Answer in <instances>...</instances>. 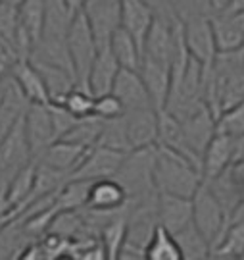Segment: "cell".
Wrapping results in <instances>:
<instances>
[{"label": "cell", "instance_id": "obj_1", "mask_svg": "<svg viewBox=\"0 0 244 260\" xmlns=\"http://www.w3.org/2000/svg\"><path fill=\"white\" fill-rule=\"evenodd\" d=\"M154 179L160 193H171L188 199H192L204 183L202 170L190 158L164 145H158Z\"/></svg>", "mask_w": 244, "mask_h": 260}, {"label": "cell", "instance_id": "obj_2", "mask_svg": "<svg viewBox=\"0 0 244 260\" xmlns=\"http://www.w3.org/2000/svg\"><path fill=\"white\" fill-rule=\"evenodd\" d=\"M156 152H158V145L133 149L125 156L119 172L113 176L125 187L129 201L133 203H141V201L160 195L156 187V179H154Z\"/></svg>", "mask_w": 244, "mask_h": 260}, {"label": "cell", "instance_id": "obj_3", "mask_svg": "<svg viewBox=\"0 0 244 260\" xmlns=\"http://www.w3.org/2000/svg\"><path fill=\"white\" fill-rule=\"evenodd\" d=\"M67 48H69L71 64H73V72L77 77V87L89 89V74H91L96 56L100 52V45L94 37V31L87 16L83 14V10L77 12L75 19L71 23L69 35H67Z\"/></svg>", "mask_w": 244, "mask_h": 260}, {"label": "cell", "instance_id": "obj_4", "mask_svg": "<svg viewBox=\"0 0 244 260\" xmlns=\"http://www.w3.org/2000/svg\"><path fill=\"white\" fill-rule=\"evenodd\" d=\"M192 205H194V223H196V228L208 239L210 247H214L221 239V235L225 233L227 225L231 223L225 208L221 206V203L217 201V197L212 193V189L206 183H202L200 189L194 193Z\"/></svg>", "mask_w": 244, "mask_h": 260}, {"label": "cell", "instance_id": "obj_5", "mask_svg": "<svg viewBox=\"0 0 244 260\" xmlns=\"http://www.w3.org/2000/svg\"><path fill=\"white\" fill-rule=\"evenodd\" d=\"M19 16V60H29L43 37L47 19V0H23L18 6Z\"/></svg>", "mask_w": 244, "mask_h": 260}, {"label": "cell", "instance_id": "obj_6", "mask_svg": "<svg viewBox=\"0 0 244 260\" xmlns=\"http://www.w3.org/2000/svg\"><path fill=\"white\" fill-rule=\"evenodd\" d=\"M33 150L29 145L27 131H25V112L21 114V118L16 121L14 129L8 133V137L2 141L0 145V172L10 181V177L16 172H19L23 166H27L29 162H33Z\"/></svg>", "mask_w": 244, "mask_h": 260}, {"label": "cell", "instance_id": "obj_7", "mask_svg": "<svg viewBox=\"0 0 244 260\" xmlns=\"http://www.w3.org/2000/svg\"><path fill=\"white\" fill-rule=\"evenodd\" d=\"M100 48L110 45L112 35L121 27V0H87L83 6Z\"/></svg>", "mask_w": 244, "mask_h": 260}, {"label": "cell", "instance_id": "obj_8", "mask_svg": "<svg viewBox=\"0 0 244 260\" xmlns=\"http://www.w3.org/2000/svg\"><path fill=\"white\" fill-rule=\"evenodd\" d=\"M181 121H183V135H185L188 150L202 166V156L217 133V118L208 106H202L192 116Z\"/></svg>", "mask_w": 244, "mask_h": 260}, {"label": "cell", "instance_id": "obj_9", "mask_svg": "<svg viewBox=\"0 0 244 260\" xmlns=\"http://www.w3.org/2000/svg\"><path fill=\"white\" fill-rule=\"evenodd\" d=\"M183 31H185V43L188 47V52L200 60L204 66H210L217 56L216 33H214V23L210 16H198L183 21Z\"/></svg>", "mask_w": 244, "mask_h": 260}, {"label": "cell", "instance_id": "obj_10", "mask_svg": "<svg viewBox=\"0 0 244 260\" xmlns=\"http://www.w3.org/2000/svg\"><path fill=\"white\" fill-rule=\"evenodd\" d=\"M129 152H123V150L108 149L102 145H94L89 149L85 160L81 162V166L73 172L71 177L77 179H102V177H113L119 168H121L123 160Z\"/></svg>", "mask_w": 244, "mask_h": 260}, {"label": "cell", "instance_id": "obj_11", "mask_svg": "<svg viewBox=\"0 0 244 260\" xmlns=\"http://www.w3.org/2000/svg\"><path fill=\"white\" fill-rule=\"evenodd\" d=\"M25 131H27V139L31 150H33V156L37 160L54 141H58L48 104H29L27 110H25Z\"/></svg>", "mask_w": 244, "mask_h": 260}, {"label": "cell", "instance_id": "obj_12", "mask_svg": "<svg viewBox=\"0 0 244 260\" xmlns=\"http://www.w3.org/2000/svg\"><path fill=\"white\" fill-rule=\"evenodd\" d=\"M133 149L158 145V108H133L123 114Z\"/></svg>", "mask_w": 244, "mask_h": 260}, {"label": "cell", "instance_id": "obj_13", "mask_svg": "<svg viewBox=\"0 0 244 260\" xmlns=\"http://www.w3.org/2000/svg\"><path fill=\"white\" fill-rule=\"evenodd\" d=\"M156 10L146 0H121V27L127 29L139 43L144 54V43L152 23L156 19Z\"/></svg>", "mask_w": 244, "mask_h": 260}, {"label": "cell", "instance_id": "obj_14", "mask_svg": "<svg viewBox=\"0 0 244 260\" xmlns=\"http://www.w3.org/2000/svg\"><path fill=\"white\" fill-rule=\"evenodd\" d=\"M119 101L123 103L125 110H133V108H150L154 106L150 99V93L146 89V85L142 81V75L139 70H127L121 68L117 79L113 83L112 91ZM156 108V106H154Z\"/></svg>", "mask_w": 244, "mask_h": 260}, {"label": "cell", "instance_id": "obj_15", "mask_svg": "<svg viewBox=\"0 0 244 260\" xmlns=\"http://www.w3.org/2000/svg\"><path fill=\"white\" fill-rule=\"evenodd\" d=\"M139 72H141L142 81H144L148 93H150L154 106L158 110L166 108L169 99V91H171V79H173L171 64L154 60V58H148V56H142V64Z\"/></svg>", "mask_w": 244, "mask_h": 260}, {"label": "cell", "instance_id": "obj_16", "mask_svg": "<svg viewBox=\"0 0 244 260\" xmlns=\"http://www.w3.org/2000/svg\"><path fill=\"white\" fill-rule=\"evenodd\" d=\"M89 149L91 147H83V145L73 143V141L58 139L37 158V162L47 164V166L54 168L58 172H66L69 176H73V172L81 166Z\"/></svg>", "mask_w": 244, "mask_h": 260}, {"label": "cell", "instance_id": "obj_17", "mask_svg": "<svg viewBox=\"0 0 244 260\" xmlns=\"http://www.w3.org/2000/svg\"><path fill=\"white\" fill-rule=\"evenodd\" d=\"M233 152H235V137L227 131L217 129L216 137L208 145L206 152L202 156L204 181H210L219 174H223L233 162Z\"/></svg>", "mask_w": 244, "mask_h": 260}, {"label": "cell", "instance_id": "obj_18", "mask_svg": "<svg viewBox=\"0 0 244 260\" xmlns=\"http://www.w3.org/2000/svg\"><path fill=\"white\" fill-rule=\"evenodd\" d=\"M158 214L160 223L168 228L171 233L181 232L188 223L194 222V205L188 197L171 195V193H160L158 197Z\"/></svg>", "mask_w": 244, "mask_h": 260}, {"label": "cell", "instance_id": "obj_19", "mask_svg": "<svg viewBox=\"0 0 244 260\" xmlns=\"http://www.w3.org/2000/svg\"><path fill=\"white\" fill-rule=\"evenodd\" d=\"M119 70H121V66L115 60L110 45L100 48V52H98L93 68H91V74H89V89H91V93L94 96H102V94L112 93Z\"/></svg>", "mask_w": 244, "mask_h": 260}, {"label": "cell", "instance_id": "obj_20", "mask_svg": "<svg viewBox=\"0 0 244 260\" xmlns=\"http://www.w3.org/2000/svg\"><path fill=\"white\" fill-rule=\"evenodd\" d=\"M10 77L18 83V87L27 96L29 103H50V94H48V89L45 85V79H43V75L37 70V66L33 64L31 58L29 60H18Z\"/></svg>", "mask_w": 244, "mask_h": 260}, {"label": "cell", "instance_id": "obj_21", "mask_svg": "<svg viewBox=\"0 0 244 260\" xmlns=\"http://www.w3.org/2000/svg\"><path fill=\"white\" fill-rule=\"evenodd\" d=\"M129 203V195L125 187L115 177L94 179L89 193L87 208L94 210H119Z\"/></svg>", "mask_w": 244, "mask_h": 260}, {"label": "cell", "instance_id": "obj_22", "mask_svg": "<svg viewBox=\"0 0 244 260\" xmlns=\"http://www.w3.org/2000/svg\"><path fill=\"white\" fill-rule=\"evenodd\" d=\"M31 60L45 79V85L50 94V103H62L66 99V94L77 87V77L69 70L62 68V66L50 64V62L35 60V58H31Z\"/></svg>", "mask_w": 244, "mask_h": 260}, {"label": "cell", "instance_id": "obj_23", "mask_svg": "<svg viewBox=\"0 0 244 260\" xmlns=\"http://www.w3.org/2000/svg\"><path fill=\"white\" fill-rule=\"evenodd\" d=\"M27 96L23 94V91L18 87V83L8 77V87H6V94L4 101L0 104V145L2 141L8 137V133L14 129L16 121L21 118V114L27 110L29 106Z\"/></svg>", "mask_w": 244, "mask_h": 260}, {"label": "cell", "instance_id": "obj_24", "mask_svg": "<svg viewBox=\"0 0 244 260\" xmlns=\"http://www.w3.org/2000/svg\"><path fill=\"white\" fill-rule=\"evenodd\" d=\"M216 45L219 52L238 50L244 47V21L240 16H212Z\"/></svg>", "mask_w": 244, "mask_h": 260}, {"label": "cell", "instance_id": "obj_25", "mask_svg": "<svg viewBox=\"0 0 244 260\" xmlns=\"http://www.w3.org/2000/svg\"><path fill=\"white\" fill-rule=\"evenodd\" d=\"M35 181H37V160L29 162L27 166L16 172L6 183V193H8L12 205L16 206V216H19L23 206L27 205L29 197L35 189Z\"/></svg>", "mask_w": 244, "mask_h": 260}, {"label": "cell", "instance_id": "obj_26", "mask_svg": "<svg viewBox=\"0 0 244 260\" xmlns=\"http://www.w3.org/2000/svg\"><path fill=\"white\" fill-rule=\"evenodd\" d=\"M210 258L242 260L244 258V222L231 220L221 239L212 247Z\"/></svg>", "mask_w": 244, "mask_h": 260}, {"label": "cell", "instance_id": "obj_27", "mask_svg": "<svg viewBox=\"0 0 244 260\" xmlns=\"http://www.w3.org/2000/svg\"><path fill=\"white\" fill-rule=\"evenodd\" d=\"M33 241H37V239L29 237L27 233H25L23 223H21L19 218L10 220V222L0 230V260L21 258L25 247Z\"/></svg>", "mask_w": 244, "mask_h": 260}, {"label": "cell", "instance_id": "obj_28", "mask_svg": "<svg viewBox=\"0 0 244 260\" xmlns=\"http://www.w3.org/2000/svg\"><path fill=\"white\" fill-rule=\"evenodd\" d=\"M110 48H112L115 60L121 68L127 70H141L142 64V50L139 43L133 39V35L127 29L119 27L110 39Z\"/></svg>", "mask_w": 244, "mask_h": 260}, {"label": "cell", "instance_id": "obj_29", "mask_svg": "<svg viewBox=\"0 0 244 260\" xmlns=\"http://www.w3.org/2000/svg\"><path fill=\"white\" fill-rule=\"evenodd\" d=\"M129 214L131 210H125V212L113 216L100 232V239L106 247L108 260H119V252H121V247L127 239V232H129Z\"/></svg>", "mask_w": 244, "mask_h": 260}, {"label": "cell", "instance_id": "obj_30", "mask_svg": "<svg viewBox=\"0 0 244 260\" xmlns=\"http://www.w3.org/2000/svg\"><path fill=\"white\" fill-rule=\"evenodd\" d=\"M177 239L181 252H183V260H206L210 258L212 247L208 239L202 235V232L196 228V223H188L187 228H183L181 232L173 233Z\"/></svg>", "mask_w": 244, "mask_h": 260}, {"label": "cell", "instance_id": "obj_31", "mask_svg": "<svg viewBox=\"0 0 244 260\" xmlns=\"http://www.w3.org/2000/svg\"><path fill=\"white\" fill-rule=\"evenodd\" d=\"M146 260H183V252L175 235L161 223L146 245Z\"/></svg>", "mask_w": 244, "mask_h": 260}, {"label": "cell", "instance_id": "obj_32", "mask_svg": "<svg viewBox=\"0 0 244 260\" xmlns=\"http://www.w3.org/2000/svg\"><path fill=\"white\" fill-rule=\"evenodd\" d=\"M91 185H93L91 179L71 177L56 199V206L60 208V212L62 210H81V208H85L89 203Z\"/></svg>", "mask_w": 244, "mask_h": 260}, {"label": "cell", "instance_id": "obj_33", "mask_svg": "<svg viewBox=\"0 0 244 260\" xmlns=\"http://www.w3.org/2000/svg\"><path fill=\"white\" fill-rule=\"evenodd\" d=\"M96 145H102L108 149L123 150V152H131V141L127 135V125H125V118L117 116V118H108L104 120L102 133H100V139Z\"/></svg>", "mask_w": 244, "mask_h": 260}, {"label": "cell", "instance_id": "obj_34", "mask_svg": "<svg viewBox=\"0 0 244 260\" xmlns=\"http://www.w3.org/2000/svg\"><path fill=\"white\" fill-rule=\"evenodd\" d=\"M102 125L104 120L100 116H87V118H81L77 121L75 125L69 129V133L62 139L73 141V143H79L83 147H94L100 139Z\"/></svg>", "mask_w": 244, "mask_h": 260}, {"label": "cell", "instance_id": "obj_35", "mask_svg": "<svg viewBox=\"0 0 244 260\" xmlns=\"http://www.w3.org/2000/svg\"><path fill=\"white\" fill-rule=\"evenodd\" d=\"M0 41L10 47L19 60L18 41H19V16L16 6L0 4Z\"/></svg>", "mask_w": 244, "mask_h": 260}, {"label": "cell", "instance_id": "obj_36", "mask_svg": "<svg viewBox=\"0 0 244 260\" xmlns=\"http://www.w3.org/2000/svg\"><path fill=\"white\" fill-rule=\"evenodd\" d=\"M71 114H75L77 118H87V116H94V104H96V96H94L89 89L83 87H75L66 94V99L62 101Z\"/></svg>", "mask_w": 244, "mask_h": 260}, {"label": "cell", "instance_id": "obj_37", "mask_svg": "<svg viewBox=\"0 0 244 260\" xmlns=\"http://www.w3.org/2000/svg\"><path fill=\"white\" fill-rule=\"evenodd\" d=\"M171 8L181 21H187L198 16H214L212 0H169Z\"/></svg>", "mask_w": 244, "mask_h": 260}, {"label": "cell", "instance_id": "obj_38", "mask_svg": "<svg viewBox=\"0 0 244 260\" xmlns=\"http://www.w3.org/2000/svg\"><path fill=\"white\" fill-rule=\"evenodd\" d=\"M48 110H50V116H52V123H54V131H56V139H62L66 137L69 129L75 125L81 118H77L75 114L67 110L62 103H48Z\"/></svg>", "mask_w": 244, "mask_h": 260}, {"label": "cell", "instance_id": "obj_39", "mask_svg": "<svg viewBox=\"0 0 244 260\" xmlns=\"http://www.w3.org/2000/svg\"><path fill=\"white\" fill-rule=\"evenodd\" d=\"M217 129L227 131L233 137L244 135V99L238 104H235L233 108H229V110H225L219 116Z\"/></svg>", "mask_w": 244, "mask_h": 260}, {"label": "cell", "instance_id": "obj_40", "mask_svg": "<svg viewBox=\"0 0 244 260\" xmlns=\"http://www.w3.org/2000/svg\"><path fill=\"white\" fill-rule=\"evenodd\" d=\"M123 114H125V106L113 93L96 96L94 116H100L102 120H108V118H117V116H123Z\"/></svg>", "mask_w": 244, "mask_h": 260}, {"label": "cell", "instance_id": "obj_41", "mask_svg": "<svg viewBox=\"0 0 244 260\" xmlns=\"http://www.w3.org/2000/svg\"><path fill=\"white\" fill-rule=\"evenodd\" d=\"M16 62H18L16 52L0 41V79H4V77H8V75L12 74Z\"/></svg>", "mask_w": 244, "mask_h": 260}, {"label": "cell", "instance_id": "obj_42", "mask_svg": "<svg viewBox=\"0 0 244 260\" xmlns=\"http://www.w3.org/2000/svg\"><path fill=\"white\" fill-rule=\"evenodd\" d=\"M16 218V206L12 205V201L8 199V193H6V185L0 187V230Z\"/></svg>", "mask_w": 244, "mask_h": 260}, {"label": "cell", "instance_id": "obj_43", "mask_svg": "<svg viewBox=\"0 0 244 260\" xmlns=\"http://www.w3.org/2000/svg\"><path fill=\"white\" fill-rule=\"evenodd\" d=\"M221 14L223 16H240V14H244V0H231Z\"/></svg>", "mask_w": 244, "mask_h": 260}, {"label": "cell", "instance_id": "obj_44", "mask_svg": "<svg viewBox=\"0 0 244 260\" xmlns=\"http://www.w3.org/2000/svg\"><path fill=\"white\" fill-rule=\"evenodd\" d=\"M231 0H212V6H214V16L216 14H221L223 10L227 8V4H229Z\"/></svg>", "mask_w": 244, "mask_h": 260}, {"label": "cell", "instance_id": "obj_45", "mask_svg": "<svg viewBox=\"0 0 244 260\" xmlns=\"http://www.w3.org/2000/svg\"><path fill=\"white\" fill-rule=\"evenodd\" d=\"M67 6L73 10V12H81L83 10V6L87 4V0H66Z\"/></svg>", "mask_w": 244, "mask_h": 260}, {"label": "cell", "instance_id": "obj_46", "mask_svg": "<svg viewBox=\"0 0 244 260\" xmlns=\"http://www.w3.org/2000/svg\"><path fill=\"white\" fill-rule=\"evenodd\" d=\"M231 220H238V222H244V201L240 203V206L235 210V214H233V218Z\"/></svg>", "mask_w": 244, "mask_h": 260}, {"label": "cell", "instance_id": "obj_47", "mask_svg": "<svg viewBox=\"0 0 244 260\" xmlns=\"http://www.w3.org/2000/svg\"><path fill=\"white\" fill-rule=\"evenodd\" d=\"M0 2H2V4H8V6H16V8H18L23 0H0Z\"/></svg>", "mask_w": 244, "mask_h": 260}, {"label": "cell", "instance_id": "obj_48", "mask_svg": "<svg viewBox=\"0 0 244 260\" xmlns=\"http://www.w3.org/2000/svg\"><path fill=\"white\" fill-rule=\"evenodd\" d=\"M2 185H6V183H0V187H2Z\"/></svg>", "mask_w": 244, "mask_h": 260}, {"label": "cell", "instance_id": "obj_49", "mask_svg": "<svg viewBox=\"0 0 244 260\" xmlns=\"http://www.w3.org/2000/svg\"><path fill=\"white\" fill-rule=\"evenodd\" d=\"M0 4H2V2H0Z\"/></svg>", "mask_w": 244, "mask_h": 260}]
</instances>
